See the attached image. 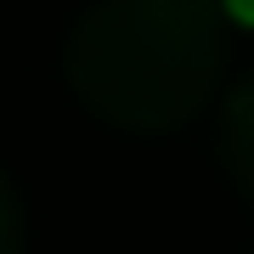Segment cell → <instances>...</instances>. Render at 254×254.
<instances>
[{
    "mask_svg": "<svg viewBox=\"0 0 254 254\" xmlns=\"http://www.w3.org/2000/svg\"><path fill=\"white\" fill-rule=\"evenodd\" d=\"M220 164L243 192H254V79H243L226 96L220 113Z\"/></svg>",
    "mask_w": 254,
    "mask_h": 254,
    "instance_id": "cell-2",
    "label": "cell"
},
{
    "mask_svg": "<svg viewBox=\"0 0 254 254\" xmlns=\"http://www.w3.org/2000/svg\"><path fill=\"white\" fill-rule=\"evenodd\" d=\"M220 11H226L232 23H243V28H254V0H220Z\"/></svg>",
    "mask_w": 254,
    "mask_h": 254,
    "instance_id": "cell-4",
    "label": "cell"
},
{
    "mask_svg": "<svg viewBox=\"0 0 254 254\" xmlns=\"http://www.w3.org/2000/svg\"><path fill=\"white\" fill-rule=\"evenodd\" d=\"M226 68L220 0H96L68 40V85L119 130L187 125Z\"/></svg>",
    "mask_w": 254,
    "mask_h": 254,
    "instance_id": "cell-1",
    "label": "cell"
},
{
    "mask_svg": "<svg viewBox=\"0 0 254 254\" xmlns=\"http://www.w3.org/2000/svg\"><path fill=\"white\" fill-rule=\"evenodd\" d=\"M17 249H23V215H17V192L0 175V254H17Z\"/></svg>",
    "mask_w": 254,
    "mask_h": 254,
    "instance_id": "cell-3",
    "label": "cell"
}]
</instances>
